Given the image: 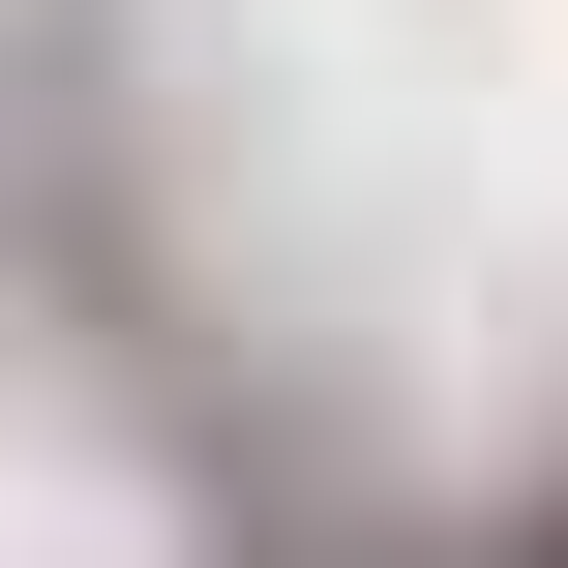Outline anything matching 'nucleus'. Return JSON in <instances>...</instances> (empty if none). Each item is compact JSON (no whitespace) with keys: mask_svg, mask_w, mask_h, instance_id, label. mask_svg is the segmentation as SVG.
Returning <instances> with one entry per match:
<instances>
[{"mask_svg":"<svg viewBox=\"0 0 568 568\" xmlns=\"http://www.w3.org/2000/svg\"><path fill=\"white\" fill-rule=\"evenodd\" d=\"M539 568H568V539H539Z\"/></svg>","mask_w":568,"mask_h":568,"instance_id":"nucleus-1","label":"nucleus"}]
</instances>
